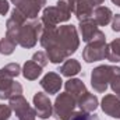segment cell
Instances as JSON below:
<instances>
[{"instance_id": "cell-1", "label": "cell", "mask_w": 120, "mask_h": 120, "mask_svg": "<svg viewBox=\"0 0 120 120\" xmlns=\"http://www.w3.org/2000/svg\"><path fill=\"white\" fill-rule=\"evenodd\" d=\"M41 45L46 49L49 60L55 64L63 63L80 46V38L74 25H60L56 28H43L39 38Z\"/></svg>"}, {"instance_id": "cell-2", "label": "cell", "mask_w": 120, "mask_h": 120, "mask_svg": "<svg viewBox=\"0 0 120 120\" xmlns=\"http://www.w3.org/2000/svg\"><path fill=\"white\" fill-rule=\"evenodd\" d=\"M43 28L41 20H28L21 11L14 8L6 24V36L14 39L17 45L31 49L36 45Z\"/></svg>"}, {"instance_id": "cell-3", "label": "cell", "mask_w": 120, "mask_h": 120, "mask_svg": "<svg viewBox=\"0 0 120 120\" xmlns=\"http://www.w3.org/2000/svg\"><path fill=\"white\" fill-rule=\"evenodd\" d=\"M22 68L17 63H10L0 68V99H11L22 94V85L14 81Z\"/></svg>"}, {"instance_id": "cell-4", "label": "cell", "mask_w": 120, "mask_h": 120, "mask_svg": "<svg viewBox=\"0 0 120 120\" xmlns=\"http://www.w3.org/2000/svg\"><path fill=\"white\" fill-rule=\"evenodd\" d=\"M106 53H108L106 36L101 30H98L95 36L92 38V41L88 42V45L82 50V59L87 63L99 61V60L106 59Z\"/></svg>"}, {"instance_id": "cell-5", "label": "cell", "mask_w": 120, "mask_h": 120, "mask_svg": "<svg viewBox=\"0 0 120 120\" xmlns=\"http://www.w3.org/2000/svg\"><path fill=\"white\" fill-rule=\"evenodd\" d=\"M119 71L120 67H116V66H98L96 68L92 70V74H91L92 88L99 94L105 92L108 90V85L113 78V75L117 74Z\"/></svg>"}, {"instance_id": "cell-6", "label": "cell", "mask_w": 120, "mask_h": 120, "mask_svg": "<svg viewBox=\"0 0 120 120\" xmlns=\"http://www.w3.org/2000/svg\"><path fill=\"white\" fill-rule=\"evenodd\" d=\"M77 106V101L74 96H71L68 92L60 94L55 101L53 105V113L60 120H70L74 115V109Z\"/></svg>"}, {"instance_id": "cell-7", "label": "cell", "mask_w": 120, "mask_h": 120, "mask_svg": "<svg viewBox=\"0 0 120 120\" xmlns=\"http://www.w3.org/2000/svg\"><path fill=\"white\" fill-rule=\"evenodd\" d=\"M70 17H71L70 13H67L66 10H63L61 7H59L56 4V6L46 7L43 10L41 21H42V24H43L45 28H56L59 24L68 21Z\"/></svg>"}, {"instance_id": "cell-8", "label": "cell", "mask_w": 120, "mask_h": 120, "mask_svg": "<svg viewBox=\"0 0 120 120\" xmlns=\"http://www.w3.org/2000/svg\"><path fill=\"white\" fill-rule=\"evenodd\" d=\"M8 101H10L8 105L13 109V112L15 113L17 120H35L36 112L22 95H17Z\"/></svg>"}, {"instance_id": "cell-9", "label": "cell", "mask_w": 120, "mask_h": 120, "mask_svg": "<svg viewBox=\"0 0 120 120\" xmlns=\"http://www.w3.org/2000/svg\"><path fill=\"white\" fill-rule=\"evenodd\" d=\"M11 3L28 20H36L39 11L46 4V0H11Z\"/></svg>"}, {"instance_id": "cell-10", "label": "cell", "mask_w": 120, "mask_h": 120, "mask_svg": "<svg viewBox=\"0 0 120 120\" xmlns=\"http://www.w3.org/2000/svg\"><path fill=\"white\" fill-rule=\"evenodd\" d=\"M34 105H35V112L36 116L41 119H49L53 113V106L49 99V96L43 92H38L34 95Z\"/></svg>"}, {"instance_id": "cell-11", "label": "cell", "mask_w": 120, "mask_h": 120, "mask_svg": "<svg viewBox=\"0 0 120 120\" xmlns=\"http://www.w3.org/2000/svg\"><path fill=\"white\" fill-rule=\"evenodd\" d=\"M101 106H102L103 113H106L108 116L120 119V99L116 95H113V94L105 95L101 102Z\"/></svg>"}, {"instance_id": "cell-12", "label": "cell", "mask_w": 120, "mask_h": 120, "mask_svg": "<svg viewBox=\"0 0 120 120\" xmlns=\"http://www.w3.org/2000/svg\"><path fill=\"white\" fill-rule=\"evenodd\" d=\"M63 85V81H61V77H60L57 73H48L43 75V78L41 80V87L46 91L49 95L50 94H57Z\"/></svg>"}, {"instance_id": "cell-13", "label": "cell", "mask_w": 120, "mask_h": 120, "mask_svg": "<svg viewBox=\"0 0 120 120\" xmlns=\"http://www.w3.org/2000/svg\"><path fill=\"white\" fill-rule=\"evenodd\" d=\"M94 10H95V4L91 0H78L75 4L74 14L78 18V21H82V20L92 18Z\"/></svg>"}, {"instance_id": "cell-14", "label": "cell", "mask_w": 120, "mask_h": 120, "mask_svg": "<svg viewBox=\"0 0 120 120\" xmlns=\"http://www.w3.org/2000/svg\"><path fill=\"white\" fill-rule=\"evenodd\" d=\"M77 106L82 110V112H87V113H91L94 110H96V108L99 106V101L96 98V95L91 94V92H85L82 96H80L77 99Z\"/></svg>"}, {"instance_id": "cell-15", "label": "cell", "mask_w": 120, "mask_h": 120, "mask_svg": "<svg viewBox=\"0 0 120 120\" xmlns=\"http://www.w3.org/2000/svg\"><path fill=\"white\" fill-rule=\"evenodd\" d=\"M113 18V13L109 7H105V6H98L95 7L94 10V14H92V20L95 21V24L98 27H105L108 25Z\"/></svg>"}, {"instance_id": "cell-16", "label": "cell", "mask_w": 120, "mask_h": 120, "mask_svg": "<svg viewBox=\"0 0 120 120\" xmlns=\"http://www.w3.org/2000/svg\"><path fill=\"white\" fill-rule=\"evenodd\" d=\"M80 32H81L82 41L88 43V42L92 41V38L95 36V34L98 32V25L95 24V21L92 18L82 20V21H80Z\"/></svg>"}, {"instance_id": "cell-17", "label": "cell", "mask_w": 120, "mask_h": 120, "mask_svg": "<svg viewBox=\"0 0 120 120\" xmlns=\"http://www.w3.org/2000/svg\"><path fill=\"white\" fill-rule=\"evenodd\" d=\"M64 87H66V92H68L71 96H74L75 101L87 92L85 84L81 80H78V78H70L68 81H66Z\"/></svg>"}, {"instance_id": "cell-18", "label": "cell", "mask_w": 120, "mask_h": 120, "mask_svg": "<svg viewBox=\"0 0 120 120\" xmlns=\"http://www.w3.org/2000/svg\"><path fill=\"white\" fill-rule=\"evenodd\" d=\"M59 71L63 75L71 78V77L77 75V74L81 71V64H80L78 60H75V59H67L63 64H61V67H60Z\"/></svg>"}, {"instance_id": "cell-19", "label": "cell", "mask_w": 120, "mask_h": 120, "mask_svg": "<svg viewBox=\"0 0 120 120\" xmlns=\"http://www.w3.org/2000/svg\"><path fill=\"white\" fill-rule=\"evenodd\" d=\"M41 74H42V67L38 63H35L34 60L25 61V64L22 66V75L30 81L36 80Z\"/></svg>"}, {"instance_id": "cell-20", "label": "cell", "mask_w": 120, "mask_h": 120, "mask_svg": "<svg viewBox=\"0 0 120 120\" xmlns=\"http://www.w3.org/2000/svg\"><path fill=\"white\" fill-rule=\"evenodd\" d=\"M106 59L112 63H120V39H115L108 45Z\"/></svg>"}, {"instance_id": "cell-21", "label": "cell", "mask_w": 120, "mask_h": 120, "mask_svg": "<svg viewBox=\"0 0 120 120\" xmlns=\"http://www.w3.org/2000/svg\"><path fill=\"white\" fill-rule=\"evenodd\" d=\"M15 46H17V42L14 39H11V38L6 36V38H3L0 41V53H3V55H11L14 52Z\"/></svg>"}, {"instance_id": "cell-22", "label": "cell", "mask_w": 120, "mask_h": 120, "mask_svg": "<svg viewBox=\"0 0 120 120\" xmlns=\"http://www.w3.org/2000/svg\"><path fill=\"white\" fill-rule=\"evenodd\" d=\"M70 120H101V119L98 117V115H91V113H87V112L80 110V112L74 113Z\"/></svg>"}, {"instance_id": "cell-23", "label": "cell", "mask_w": 120, "mask_h": 120, "mask_svg": "<svg viewBox=\"0 0 120 120\" xmlns=\"http://www.w3.org/2000/svg\"><path fill=\"white\" fill-rule=\"evenodd\" d=\"M110 88H112V91L115 92V95L117 96L120 99V71L117 73V74H115L113 75V78L110 80Z\"/></svg>"}, {"instance_id": "cell-24", "label": "cell", "mask_w": 120, "mask_h": 120, "mask_svg": "<svg viewBox=\"0 0 120 120\" xmlns=\"http://www.w3.org/2000/svg\"><path fill=\"white\" fill-rule=\"evenodd\" d=\"M32 60H34L35 63H38L41 67H45V66L48 64V61H49V57H48V55L43 53V52H36V53H34Z\"/></svg>"}, {"instance_id": "cell-25", "label": "cell", "mask_w": 120, "mask_h": 120, "mask_svg": "<svg viewBox=\"0 0 120 120\" xmlns=\"http://www.w3.org/2000/svg\"><path fill=\"white\" fill-rule=\"evenodd\" d=\"M13 109L10 108V105H3L0 103V120H8L11 116Z\"/></svg>"}, {"instance_id": "cell-26", "label": "cell", "mask_w": 120, "mask_h": 120, "mask_svg": "<svg viewBox=\"0 0 120 120\" xmlns=\"http://www.w3.org/2000/svg\"><path fill=\"white\" fill-rule=\"evenodd\" d=\"M112 30L115 32H120V14L113 15V18H112Z\"/></svg>"}, {"instance_id": "cell-27", "label": "cell", "mask_w": 120, "mask_h": 120, "mask_svg": "<svg viewBox=\"0 0 120 120\" xmlns=\"http://www.w3.org/2000/svg\"><path fill=\"white\" fill-rule=\"evenodd\" d=\"M10 10V4L7 0H0V15H6Z\"/></svg>"}, {"instance_id": "cell-28", "label": "cell", "mask_w": 120, "mask_h": 120, "mask_svg": "<svg viewBox=\"0 0 120 120\" xmlns=\"http://www.w3.org/2000/svg\"><path fill=\"white\" fill-rule=\"evenodd\" d=\"M91 1H92V3L95 4V7H98V6H101V4H102V3H103L105 0H91Z\"/></svg>"}, {"instance_id": "cell-29", "label": "cell", "mask_w": 120, "mask_h": 120, "mask_svg": "<svg viewBox=\"0 0 120 120\" xmlns=\"http://www.w3.org/2000/svg\"><path fill=\"white\" fill-rule=\"evenodd\" d=\"M112 3H115L116 6H119L120 7V0H112Z\"/></svg>"}]
</instances>
